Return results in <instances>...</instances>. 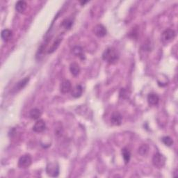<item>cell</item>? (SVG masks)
<instances>
[{
  "mask_svg": "<svg viewBox=\"0 0 178 178\" xmlns=\"http://www.w3.org/2000/svg\"><path fill=\"white\" fill-rule=\"evenodd\" d=\"M102 59L104 61L108 63L114 64L119 59V53L114 47H108L104 51L102 54Z\"/></svg>",
  "mask_w": 178,
  "mask_h": 178,
  "instance_id": "cell-1",
  "label": "cell"
},
{
  "mask_svg": "<svg viewBox=\"0 0 178 178\" xmlns=\"http://www.w3.org/2000/svg\"><path fill=\"white\" fill-rule=\"evenodd\" d=\"M166 157L160 153H156L152 157V164L157 168H162L166 164Z\"/></svg>",
  "mask_w": 178,
  "mask_h": 178,
  "instance_id": "cell-2",
  "label": "cell"
},
{
  "mask_svg": "<svg viewBox=\"0 0 178 178\" xmlns=\"http://www.w3.org/2000/svg\"><path fill=\"white\" fill-rule=\"evenodd\" d=\"M46 172L48 176L51 177H57L59 174V165L56 163H50L47 166Z\"/></svg>",
  "mask_w": 178,
  "mask_h": 178,
  "instance_id": "cell-3",
  "label": "cell"
},
{
  "mask_svg": "<svg viewBox=\"0 0 178 178\" xmlns=\"http://www.w3.org/2000/svg\"><path fill=\"white\" fill-rule=\"evenodd\" d=\"M32 163V159L29 155H25L22 156L19 159L18 166L20 168H26L31 166Z\"/></svg>",
  "mask_w": 178,
  "mask_h": 178,
  "instance_id": "cell-4",
  "label": "cell"
},
{
  "mask_svg": "<svg viewBox=\"0 0 178 178\" xmlns=\"http://www.w3.org/2000/svg\"><path fill=\"white\" fill-rule=\"evenodd\" d=\"M110 121L112 124L115 126H119L122 123L123 121V116L119 112H114L111 115Z\"/></svg>",
  "mask_w": 178,
  "mask_h": 178,
  "instance_id": "cell-5",
  "label": "cell"
},
{
  "mask_svg": "<svg viewBox=\"0 0 178 178\" xmlns=\"http://www.w3.org/2000/svg\"><path fill=\"white\" fill-rule=\"evenodd\" d=\"M176 33L172 29H167L162 33V39L164 41H171L176 37Z\"/></svg>",
  "mask_w": 178,
  "mask_h": 178,
  "instance_id": "cell-6",
  "label": "cell"
},
{
  "mask_svg": "<svg viewBox=\"0 0 178 178\" xmlns=\"http://www.w3.org/2000/svg\"><path fill=\"white\" fill-rule=\"evenodd\" d=\"M72 90V84L71 82L68 79H64L63 82H61V87H60V91L62 93L66 94L68 92H70Z\"/></svg>",
  "mask_w": 178,
  "mask_h": 178,
  "instance_id": "cell-7",
  "label": "cell"
},
{
  "mask_svg": "<svg viewBox=\"0 0 178 178\" xmlns=\"http://www.w3.org/2000/svg\"><path fill=\"white\" fill-rule=\"evenodd\" d=\"M93 32L97 36L104 37L106 34V29L102 25H97L93 29Z\"/></svg>",
  "mask_w": 178,
  "mask_h": 178,
  "instance_id": "cell-8",
  "label": "cell"
},
{
  "mask_svg": "<svg viewBox=\"0 0 178 178\" xmlns=\"http://www.w3.org/2000/svg\"><path fill=\"white\" fill-rule=\"evenodd\" d=\"M46 128V124L43 120H39L36 121L33 127V130L35 132H42Z\"/></svg>",
  "mask_w": 178,
  "mask_h": 178,
  "instance_id": "cell-9",
  "label": "cell"
},
{
  "mask_svg": "<svg viewBox=\"0 0 178 178\" xmlns=\"http://www.w3.org/2000/svg\"><path fill=\"white\" fill-rule=\"evenodd\" d=\"M29 81V77H25V79L20 80L19 82H17L16 85L15 86V87L13 88V91L15 93L18 92L19 91L22 90V88H25V86L28 84Z\"/></svg>",
  "mask_w": 178,
  "mask_h": 178,
  "instance_id": "cell-10",
  "label": "cell"
},
{
  "mask_svg": "<svg viewBox=\"0 0 178 178\" xmlns=\"http://www.w3.org/2000/svg\"><path fill=\"white\" fill-rule=\"evenodd\" d=\"M72 52L74 55L76 56H78L82 60L85 59V55L84 53V49H83L81 46H75L72 49Z\"/></svg>",
  "mask_w": 178,
  "mask_h": 178,
  "instance_id": "cell-11",
  "label": "cell"
},
{
  "mask_svg": "<svg viewBox=\"0 0 178 178\" xmlns=\"http://www.w3.org/2000/svg\"><path fill=\"white\" fill-rule=\"evenodd\" d=\"M83 93V88L81 85H77L72 89L71 95L75 98H78L82 96Z\"/></svg>",
  "mask_w": 178,
  "mask_h": 178,
  "instance_id": "cell-12",
  "label": "cell"
},
{
  "mask_svg": "<svg viewBox=\"0 0 178 178\" xmlns=\"http://www.w3.org/2000/svg\"><path fill=\"white\" fill-rule=\"evenodd\" d=\"M148 102L150 105H157L159 102V97L156 93L148 94Z\"/></svg>",
  "mask_w": 178,
  "mask_h": 178,
  "instance_id": "cell-13",
  "label": "cell"
},
{
  "mask_svg": "<svg viewBox=\"0 0 178 178\" xmlns=\"http://www.w3.org/2000/svg\"><path fill=\"white\" fill-rule=\"evenodd\" d=\"M12 36H13V32L11 30L8 29H5L4 30H2L1 33V37L4 41H8L11 39Z\"/></svg>",
  "mask_w": 178,
  "mask_h": 178,
  "instance_id": "cell-14",
  "label": "cell"
},
{
  "mask_svg": "<svg viewBox=\"0 0 178 178\" xmlns=\"http://www.w3.org/2000/svg\"><path fill=\"white\" fill-rule=\"evenodd\" d=\"M70 71L72 73V75L75 77L78 76L80 73V67L78 65V63L73 62L70 64Z\"/></svg>",
  "mask_w": 178,
  "mask_h": 178,
  "instance_id": "cell-15",
  "label": "cell"
},
{
  "mask_svg": "<svg viewBox=\"0 0 178 178\" xmlns=\"http://www.w3.org/2000/svg\"><path fill=\"white\" fill-rule=\"evenodd\" d=\"M27 7V4L25 1H18L16 4V9L18 13H23L26 9Z\"/></svg>",
  "mask_w": 178,
  "mask_h": 178,
  "instance_id": "cell-16",
  "label": "cell"
},
{
  "mask_svg": "<svg viewBox=\"0 0 178 178\" xmlns=\"http://www.w3.org/2000/svg\"><path fill=\"white\" fill-rule=\"evenodd\" d=\"M41 115H42V113H41L40 109H32L31 110L29 111V116L31 118V119L34 120H38L39 118Z\"/></svg>",
  "mask_w": 178,
  "mask_h": 178,
  "instance_id": "cell-17",
  "label": "cell"
},
{
  "mask_svg": "<svg viewBox=\"0 0 178 178\" xmlns=\"http://www.w3.org/2000/svg\"><path fill=\"white\" fill-rule=\"evenodd\" d=\"M122 155L123 157L124 164H127L130 161V158H131V153H130V151L126 148H123V149H122Z\"/></svg>",
  "mask_w": 178,
  "mask_h": 178,
  "instance_id": "cell-18",
  "label": "cell"
},
{
  "mask_svg": "<svg viewBox=\"0 0 178 178\" xmlns=\"http://www.w3.org/2000/svg\"><path fill=\"white\" fill-rule=\"evenodd\" d=\"M149 150H150L149 146H148L147 144H143L138 148V154H140L141 156H145L148 155V152H149Z\"/></svg>",
  "mask_w": 178,
  "mask_h": 178,
  "instance_id": "cell-19",
  "label": "cell"
},
{
  "mask_svg": "<svg viewBox=\"0 0 178 178\" xmlns=\"http://www.w3.org/2000/svg\"><path fill=\"white\" fill-rule=\"evenodd\" d=\"M61 41H62V38L61 37H58L57 38H56V40L54 41V43H53V44L52 45V47H50L49 49V51H48L49 54V53L54 52L55 50L57 49V47L59 46V44H60Z\"/></svg>",
  "mask_w": 178,
  "mask_h": 178,
  "instance_id": "cell-20",
  "label": "cell"
},
{
  "mask_svg": "<svg viewBox=\"0 0 178 178\" xmlns=\"http://www.w3.org/2000/svg\"><path fill=\"white\" fill-rule=\"evenodd\" d=\"M73 25V21L70 19H65L63 20V22H61V26H63L64 29H70Z\"/></svg>",
  "mask_w": 178,
  "mask_h": 178,
  "instance_id": "cell-21",
  "label": "cell"
},
{
  "mask_svg": "<svg viewBox=\"0 0 178 178\" xmlns=\"http://www.w3.org/2000/svg\"><path fill=\"white\" fill-rule=\"evenodd\" d=\"M162 141L165 145H166V146L168 147L171 146L174 143L173 140L170 137V136H164V137H162Z\"/></svg>",
  "mask_w": 178,
  "mask_h": 178,
  "instance_id": "cell-22",
  "label": "cell"
},
{
  "mask_svg": "<svg viewBox=\"0 0 178 178\" xmlns=\"http://www.w3.org/2000/svg\"><path fill=\"white\" fill-rule=\"evenodd\" d=\"M80 3H81L82 5H83V4H85L86 3H87V2H81Z\"/></svg>",
  "mask_w": 178,
  "mask_h": 178,
  "instance_id": "cell-23",
  "label": "cell"
}]
</instances>
